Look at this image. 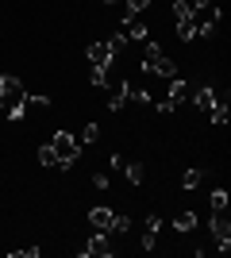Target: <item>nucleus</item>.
<instances>
[{
    "label": "nucleus",
    "instance_id": "24",
    "mask_svg": "<svg viewBox=\"0 0 231 258\" xmlns=\"http://www.w3.org/2000/svg\"><path fill=\"white\" fill-rule=\"evenodd\" d=\"M8 258H39V247H16L8 250Z\"/></svg>",
    "mask_w": 231,
    "mask_h": 258
},
{
    "label": "nucleus",
    "instance_id": "10",
    "mask_svg": "<svg viewBox=\"0 0 231 258\" xmlns=\"http://www.w3.org/2000/svg\"><path fill=\"white\" fill-rule=\"evenodd\" d=\"M89 224H93V231H112V224H116V212L104 205L89 208Z\"/></svg>",
    "mask_w": 231,
    "mask_h": 258
},
{
    "label": "nucleus",
    "instance_id": "9",
    "mask_svg": "<svg viewBox=\"0 0 231 258\" xmlns=\"http://www.w3.org/2000/svg\"><path fill=\"white\" fill-rule=\"evenodd\" d=\"M208 119H212V123H220V127H227V119H231V97H227V93L216 89V104H212Z\"/></svg>",
    "mask_w": 231,
    "mask_h": 258
},
{
    "label": "nucleus",
    "instance_id": "19",
    "mask_svg": "<svg viewBox=\"0 0 231 258\" xmlns=\"http://www.w3.org/2000/svg\"><path fill=\"white\" fill-rule=\"evenodd\" d=\"M227 208H231L227 189H216V193H212V212H227Z\"/></svg>",
    "mask_w": 231,
    "mask_h": 258
},
{
    "label": "nucleus",
    "instance_id": "23",
    "mask_svg": "<svg viewBox=\"0 0 231 258\" xmlns=\"http://www.w3.org/2000/svg\"><path fill=\"white\" fill-rule=\"evenodd\" d=\"M108 46H112V54H123V46H127V39H123V31L108 35Z\"/></svg>",
    "mask_w": 231,
    "mask_h": 258
},
{
    "label": "nucleus",
    "instance_id": "26",
    "mask_svg": "<svg viewBox=\"0 0 231 258\" xmlns=\"http://www.w3.org/2000/svg\"><path fill=\"white\" fill-rule=\"evenodd\" d=\"M100 4H120V0H100Z\"/></svg>",
    "mask_w": 231,
    "mask_h": 258
},
{
    "label": "nucleus",
    "instance_id": "15",
    "mask_svg": "<svg viewBox=\"0 0 231 258\" xmlns=\"http://www.w3.org/2000/svg\"><path fill=\"white\" fill-rule=\"evenodd\" d=\"M120 170L127 173V181H131V185H143V177H146V166H143V162H123Z\"/></svg>",
    "mask_w": 231,
    "mask_h": 258
},
{
    "label": "nucleus",
    "instance_id": "22",
    "mask_svg": "<svg viewBox=\"0 0 231 258\" xmlns=\"http://www.w3.org/2000/svg\"><path fill=\"white\" fill-rule=\"evenodd\" d=\"M189 12H193V8H189V0H174V23L177 20H189Z\"/></svg>",
    "mask_w": 231,
    "mask_h": 258
},
{
    "label": "nucleus",
    "instance_id": "5",
    "mask_svg": "<svg viewBox=\"0 0 231 258\" xmlns=\"http://www.w3.org/2000/svg\"><path fill=\"white\" fill-rule=\"evenodd\" d=\"M50 147H54L58 162H62V170H69V166L81 158V143H77L69 131H54V135H50Z\"/></svg>",
    "mask_w": 231,
    "mask_h": 258
},
{
    "label": "nucleus",
    "instance_id": "3",
    "mask_svg": "<svg viewBox=\"0 0 231 258\" xmlns=\"http://www.w3.org/2000/svg\"><path fill=\"white\" fill-rule=\"evenodd\" d=\"M189 20H193V27H197V35H216V27L223 23V8L220 0H204V4H189Z\"/></svg>",
    "mask_w": 231,
    "mask_h": 258
},
{
    "label": "nucleus",
    "instance_id": "12",
    "mask_svg": "<svg viewBox=\"0 0 231 258\" xmlns=\"http://www.w3.org/2000/svg\"><path fill=\"white\" fill-rule=\"evenodd\" d=\"M189 100H193V104H197L200 112L208 116V112H212V104H216V89H212V85H197L193 93H189Z\"/></svg>",
    "mask_w": 231,
    "mask_h": 258
},
{
    "label": "nucleus",
    "instance_id": "25",
    "mask_svg": "<svg viewBox=\"0 0 231 258\" xmlns=\"http://www.w3.org/2000/svg\"><path fill=\"white\" fill-rule=\"evenodd\" d=\"M93 185H97V189H100V193H104V189H112V181H108V173H93Z\"/></svg>",
    "mask_w": 231,
    "mask_h": 258
},
{
    "label": "nucleus",
    "instance_id": "7",
    "mask_svg": "<svg viewBox=\"0 0 231 258\" xmlns=\"http://www.w3.org/2000/svg\"><path fill=\"white\" fill-rule=\"evenodd\" d=\"M212 239H216V247L227 254L231 250V220H227V212H212Z\"/></svg>",
    "mask_w": 231,
    "mask_h": 258
},
{
    "label": "nucleus",
    "instance_id": "8",
    "mask_svg": "<svg viewBox=\"0 0 231 258\" xmlns=\"http://www.w3.org/2000/svg\"><path fill=\"white\" fill-rule=\"evenodd\" d=\"M120 31H123V39H127V43H146V31H150V27L143 23V16H127Z\"/></svg>",
    "mask_w": 231,
    "mask_h": 258
},
{
    "label": "nucleus",
    "instance_id": "6",
    "mask_svg": "<svg viewBox=\"0 0 231 258\" xmlns=\"http://www.w3.org/2000/svg\"><path fill=\"white\" fill-rule=\"evenodd\" d=\"M81 258H112L116 254V247H112V235L108 231H93V235L85 239V247L77 250Z\"/></svg>",
    "mask_w": 231,
    "mask_h": 258
},
{
    "label": "nucleus",
    "instance_id": "27",
    "mask_svg": "<svg viewBox=\"0 0 231 258\" xmlns=\"http://www.w3.org/2000/svg\"><path fill=\"white\" fill-rule=\"evenodd\" d=\"M189 4H204V0H189Z\"/></svg>",
    "mask_w": 231,
    "mask_h": 258
},
{
    "label": "nucleus",
    "instance_id": "2",
    "mask_svg": "<svg viewBox=\"0 0 231 258\" xmlns=\"http://www.w3.org/2000/svg\"><path fill=\"white\" fill-rule=\"evenodd\" d=\"M0 112H8V119H23L27 112V89H23L20 77H8L0 81Z\"/></svg>",
    "mask_w": 231,
    "mask_h": 258
},
{
    "label": "nucleus",
    "instance_id": "4",
    "mask_svg": "<svg viewBox=\"0 0 231 258\" xmlns=\"http://www.w3.org/2000/svg\"><path fill=\"white\" fill-rule=\"evenodd\" d=\"M189 93H193V85L185 77H174V81H166V93L154 100V108L158 112H177L181 104H189Z\"/></svg>",
    "mask_w": 231,
    "mask_h": 258
},
{
    "label": "nucleus",
    "instance_id": "11",
    "mask_svg": "<svg viewBox=\"0 0 231 258\" xmlns=\"http://www.w3.org/2000/svg\"><path fill=\"white\" fill-rule=\"evenodd\" d=\"M89 62H93V66H112V62H116V54H112L108 39H100V43H89Z\"/></svg>",
    "mask_w": 231,
    "mask_h": 258
},
{
    "label": "nucleus",
    "instance_id": "14",
    "mask_svg": "<svg viewBox=\"0 0 231 258\" xmlns=\"http://www.w3.org/2000/svg\"><path fill=\"white\" fill-rule=\"evenodd\" d=\"M39 166H46V170H62V162H58V154H54V147H50V143H43V147H39Z\"/></svg>",
    "mask_w": 231,
    "mask_h": 258
},
{
    "label": "nucleus",
    "instance_id": "1",
    "mask_svg": "<svg viewBox=\"0 0 231 258\" xmlns=\"http://www.w3.org/2000/svg\"><path fill=\"white\" fill-rule=\"evenodd\" d=\"M143 70H146V77H158V81H174V77H181V74H177V62H174V58H166V50L158 43H150V39L143 43Z\"/></svg>",
    "mask_w": 231,
    "mask_h": 258
},
{
    "label": "nucleus",
    "instance_id": "13",
    "mask_svg": "<svg viewBox=\"0 0 231 258\" xmlns=\"http://www.w3.org/2000/svg\"><path fill=\"white\" fill-rule=\"evenodd\" d=\"M158 231H162V216H146V224H143V250H154L158 247Z\"/></svg>",
    "mask_w": 231,
    "mask_h": 258
},
{
    "label": "nucleus",
    "instance_id": "16",
    "mask_svg": "<svg viewBox=\"0 0 231 258\" xmlns=\"http://www.w3.org/2000/svg\"><path fill=\"white\" fill-rule=\"evenodd\" d=\"M174 227L177 231H193V227H197V212H193V208H181V212L174 216Z\"/></svg>",
    "mask_w": 231,
    "mask_h": 258
},
{
    "label": "nucleus",
    "instance_id": "17",
    "mask_svg": "<svg viewBox=\"0 0 231 258\" xmlns=\"http://www.w3.org/2000/svg\"><path fill=\"white\" fill-rule=\"evenodd\" d=\"M200 181H204V170H185L181 173V189H185V193H197Z\"/></svg>",
    "mask_w": 231,
    "mask_h": 258
},
{
    "label": "nucleus",
    "instance_id": "20",
    "mask_svg": "<svg viewBox=\"0 0 231 258\" xmlns=\"http://www.w3.org/2000/svg\"><path fill=\"white\" fill-rule=\"evenodd\" d=\"M120 4H123V8H127V16H143L150 0H120Z\"/></svg>",
    "mask_w": 231,
    "mask_h": 258
},
{
    "label": "nucleus",
    "instance_id": "18",
    "mask_svg": "<svg viewBox=\"0 0 231 258\" xmlns=\"http://www.w3.org/2000/svg\"><path fill=\"white\" fill-rule=\"evenodd\" d=\"M174 27H177V39H181V43H193V39H197V27H193V20H177Z\"/></svg>",
    "mask_w": 231,
    "mask_h": 258
},
{
    "label": "nucleus",
    "instance_id": "21",
    "mask_svg": "<svg viewBox=\"0 0 231 258\" xmlns=\"http://www.w3.org/2000/svg\"><path fill=\"white\" fill-rule=\"evenodd\" d=\"M97 139H100V123H85V131H81L77 143H97Z\"/></svg>",
    "mask_w": 231,
    "mask_h": 258
}]
</instances>
